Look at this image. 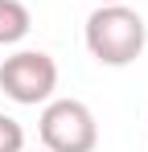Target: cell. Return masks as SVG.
Segmentation results:
<instances>
[{
	"label": "cell",
	"instance_id": "obj_5",
	"mask_svg": "<svg viewBox=\"0 0 148 152\" xmlns=\"http://www.w3.org/2000/svg\"><path fill=\"white\" fill-rule=\"evenodd\" d=\"M0 152H25V127L12 115H0Z\"/></svg>",
	"mask_w": 148,
	"mask_h": 152
},
{
	"label": "cell",
	"instance_id": "obj_1",
	"mask_svg": "<svg viewBox=\"0 0 148 152\" xmlns=\"http://www.w3.org/2000/svg\"><path fill=\"white\" fill-rule=\"evenodd\" d=\"M148 45L144 17L127 4H99L86 17V50L99 66H132Z\"/></svg>",
	"mask_w": 148,
	"mask_h": 152
},
{
	"label": "cell",
	"instance_id": "obj_3",
	"mask_svg": "<svg viewBox=\"0 0 148 152\" xmlns=\"http://www.w3.org/2000/svg\"><path fill=\"white\" fill-rule=\"evenodd\" d=\"M0 91L21 107H37L49 103L58 91V62L41 50H21L0 62Z\"/></svg>",
	"mask_w": 148,
	"mask_h": 152
},
{
	"label": "cell",
	"instance_id": "obj_4",
	"mask_svg": "<svg viewBox=\"0 0 148 152\" xmlns=\"http://www.w3.org/2000/svg\"><path fill=\"white\" fill-rule=\"evenodd\" d=\"M33 29V17L21 0H0V45H17L29 37Z\"/></svg>",
	"mask_w": 148,
	"mask_h": 152
},
{
	"label": "cell",
	"instance_id": "obj_6",
	"mask_svg": "<svg viewBox=\"0 0 148 152\" xmlns=\"http://www.w3.org/2000/svg\"><path fill=\"white\" fill-rule=\"evenodd\" d=\"M99 4H119V0H99Z\"/></svg>",
	"mask_w": 148,
	"mask_h": 152
},
{
	"label": "cell",
	"instance_id": "obj_2",
	"mask_svg": "<svg viewBox=\"0 0 148 152\" xmlns=\"http://www.w3.org/2000/svg\"><path fill=\"white\" fill-rule=\"evenodd\" d=\"M37 132L45 152H95L99 144L95 111L78 99H49L37 119Z\"/></svg>",
	"mask_w": 148,
	"mask_h": 152
}]
</instances>
